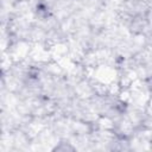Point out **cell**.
Wrapping results in <instances>:
<instances>
[{
	"mask_svg": "<svg viewBox=\"0 0 152 152\" xmlns=\"http://www.w3.org/2000/svg\"><path fill=\"white\" fill-rule=\"evenodd\" d=\"M0 74H1V71H0Z\"/></svg>",
	"mask_w": 152,
	"mask_h": 152,
	"instance_id": "cell-1",
	"label": "cell"
}]
</instances>
